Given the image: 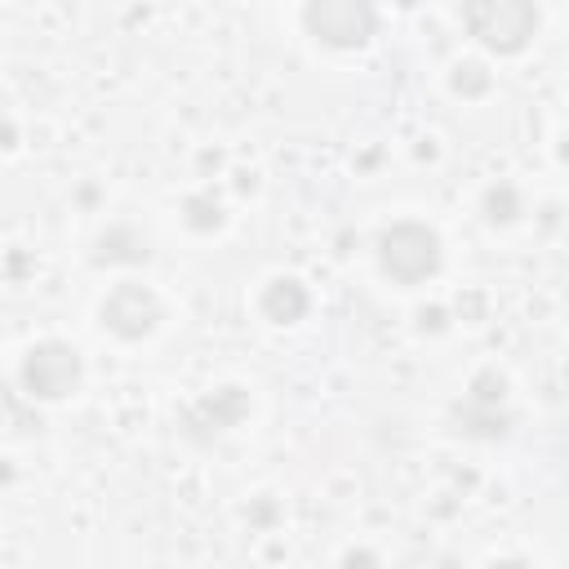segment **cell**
<instances>
[{"mask_svg":"<svg viewBox=\"0 0 569 569\" xmlns=\"http://www.w3.org/2000/svg\"><path fill=\"white\" fill-rule=\"evenodd\" d=\"M373 267L396 289H422L445 271V240L422 218H391L373 236Z\"/></svg>","mask_w":569,"mask_h":569,"instance_id":"6da1fadb","label":"cell"},{"mask_svg":"<svg viewBox=\"0 0 569 569\" xmlns=\"http://www.w3.org/2000/svg\"><path fill=\"white\" fill-rule=\"evenodd\" d=\"M18 387L36 405H62L84 387V356L67 338H36L18 360Z\"/></svg>","mask_w":569,"mask_h":569,"instance_id":"7a4b0ae2","label":"cell"},{"mask_svg":"<svg viewBox=\"0 0 569 569\" xmlns=\"http://www.w3.org/2000/svg\"><path fill=\"white\" fill-rule=\"evenodd\" d=\"M164 325V302L151 284L124 276L98 298V329L116 342H147Z\"/></svg>","mask_w":569,"mask_h":569,"instance_id":"3957f363","label":"cell"},{"mask_svg":"<svg viewBox=\"0 0 569 569\" xmlns=\"http://www.w3.org/2000/svg\"><path fill=\"white\" fill-rule=\"evenodd\" d=\"M458 18L467 22V31H471L489 53H520V49L533 40L538 22H542V13H538L533 4H525V0L467 4V9H458Z\"/></svg>","mask_w":569,"mask_h":569,"instance_id":"277c9868","label":"cell"},{"mask_svg":"<svg viewBox=\"0 0 569 569\" xmlns=\"http://www.w3.org/2000/svg\"><path fill=\"white\" fill-rule=\"evenodd\" d=\"M302 27L316 44L347 53V49L369 44V36L378 31V13L369 4H351V0H320V4L302 9Z\"/></svg>","mask_w":569,"mask_h":569,"instance_id":"5b68a950","label":"cell"},{"mask_svg":"<svg viewBox=\"0 0 569 569\" xmlns=\"http://www.w3.org/2000/svg\"><path fill=\"white\" fill-rule=\"evenodd\" d=\"M93 267H111V271H138V267H147L151 258H156V244H151V236L138 227V222H129V218H116V222H107L98 236H93Z\"/></svg>","mask_w":569,"mask_h":569,"instance_id":"8992f818","label":"cell"},{"mask_svg":"<svg viewBox=\"0 0 569 569\" xmlns=\"http://www.w3.org/2000/svg\"><path fill=\"white\" fill-rule=\"evenodd\" d=\"M253 307H258V316H262L267 325L293 329V325H302L307 311H311V289H307L302 276H284V271H280V276H267V280H262Z\"/></svg>","mask_w":569,"mask_h":569,"instance_id":"52a82bcc","label":"cell"},{"mask_svg":"<svg viewBox=\"0 0 569 569\" xmlns=\"http://www.w3.org/2000/svg\"><path fill=\"white\" fill-rule=\"evenodd\" d=\"M249 413H253V396H249L244 387H236V382H222V387H213V391H204V396L196 400L191 427H204L209 436H222V431L244 427Z\"/></svg>","mask_w":569,"mask_h":569,"instance_id":"ba28073f","label":"cell"},{"mask_svg":"<svg viewBox=\"0 0 569 569\" xmlns=\"http://www.w3.org/2000/svg\"><path fill=\"white\" fill-rule=\"evenodd\" d=\"M507 427H511L507 405H471V400L453 405V431L467 440H502Z\"/></svg>","mask_w":569,"mask_h":569,"instance_id":"9c48e42d","label":"cell"},{"mask_svg":"<svg viewBox=\"0 0 569 569\" xmlns=\"http://www.w3.org/2000/svg\"><path fill=\"white\" fill-rule=\"evenodd\" d=\"M480 218H485V227H493V231L516 227V222L525 218V191H520L516 182H507V178L489 182V187L480 191Z\"/></svg>","mask_w":569,"mask_h":569,"instance_id":"30bf717a","label":"cell"},{"mask_svg":"<svg viewBox=\"0 0 569 569\" xmlns=\"http://www.w3.org/2000/svg\"><path fill=\"white\" fill-rule=\"evenodd\" d=\"M182 227L191 236H218L227 227V204L213 191H191L182 200Z\"/></svg>","mask_w":569,"mask_h":569,"instance_id":"8fae6325","label":"cell"},{"mask_svg":"<svg viewBox=\"0 0 569 569\" xmlns=\"http://www.w3.org/2000/svg\"><path fill=\"white\" fill-rule=\"evenodd\" d=\"M449 89H453V98L476 102V98H485V93L493 89V71H489L480 58H458V62L449 67Z\"/></svg>","mask_w":569,"mask_h":569,"instance_id":"7c38bea8","label":"cell"},{"mask_svg":"<svg viewBox=\"0 0 569 569\" xmlns=\"http://www.w3.org/2000/svg\"><path fill=\"white\" fill-rule=\"evenodd\" d=\"M462 400H471V405H507V373L476 369L471 382H467V391H462Z\"/></svg>","mask_w":569,"mask_h":569,"instance_id":"4fadbf2b","label":"cell"},{"mask_svg":"<svg viewBox=\"0 0 569 569\" xmlns=\"http://www.w3.org/2000/svg\"><path fill=\"white\" fill-rule=\"evenodd\" d=\"M338 569H382V556L373 547H347L342 560H338Z\"/></svg>","mask_w":569,"mask_h":569,"instance_id":"5bb4252c","label":"cell"},{"mask_svg":"<svg viewBox=\"0 0 569 569\" xmlns=\"http://www.w3.org/2000/svg\"><path fill=\"white\" fill-rule=\"evenodd\" d=\"M485 569H538L529 556H498V560H489Z\"/></svg>","mask_w":569,"mask_h":569,"instance_id":"9a60e30c","label":"cell"},{"mask_svg":"<svg viewBox=\"0 0 569 569\" xmlns=\"http://www.w3.org/2000/svg\"><path fill=\"white\" fill-rule=\"evenodd\" d=\"M13 142H18V129L9 120H0V151H13Z\"/></svg>","mask_w":569,"mask_h":569,"instance_id":"2e32d148","label":"cell"}]
</instances>
